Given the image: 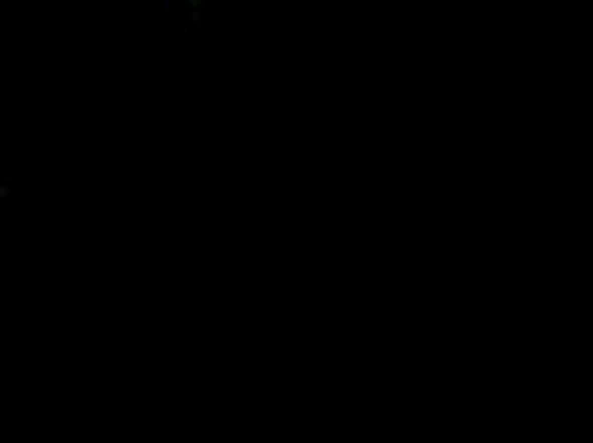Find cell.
Instances as JSON below:
<instances>
[{"label":"cell","instance_id":"2","mask_svg":"<svg viewBox=\"0 0 593 443\" xmlns=\"http://www.w3.org/2000/svg\"><path fill=\"white\" fill-rule=\"evenodd\" d=\"M172 11V0H164V13H169Z\"/></svg>","mask_w":593,"mask_h":443},{"label":"cell","instance_id":"3","mask_svg":"<svg viewBox=\"0 0 593 443\" xmlns=\"http://www.w3.org/2000/svg\"><path fill=\"white\" fill-rule=\"evenodd\" d=\"M189 3H192L194 8H200V0H189Z\"/></svg>","mask_w":593,"mask_h":443},{"label":"cell","instance_id":"1","mask_svg":"<svg viewBox=\"0 0 593 443\" xmlns=\"http://www.w3.org/2000/svg\"><path fill=\"white\" fill-rule=\"evenodd\" d=\"M192 23H194V31H202V18H200V11H197V8L192 13Z\"/></svg>","mask_w":593,"mask_h":443}]
</instances>
